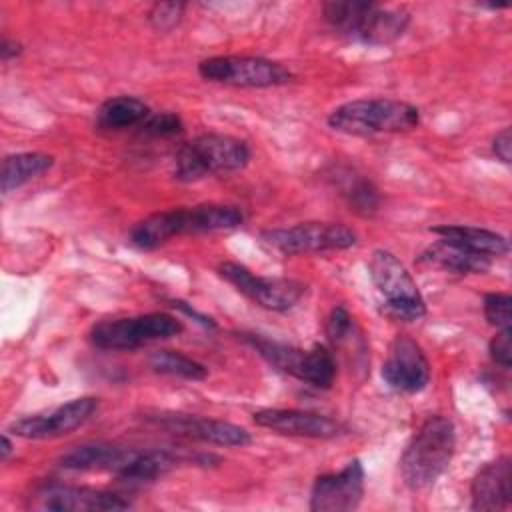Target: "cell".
Masks as SVG:
<instances>
[{
    "label": "cell",
    "instance_id": "cell-1",
    "mask_svg": "<svg viewBox=\"0 0 512 512\" xmlns=\"http://www.w3.org/2000/svg\"><path fill=\"white\" fill-rule=\"evenodd\" d=\"M244 222V214L232 204H198L150 214L130 230V244L138 250H154L174 236L226 232Z\"/></svg>",
    "mask_w": 512,
    "mask_h": 512
},
{
    "label": "cell",
    "instance_id": "cell-2",
    "mask_svg": "<svg viewBox=\"0 0 512 512\" xmlns=\"http://www.w3.org/2000/svg\"><path fill=\"white\" fill-rule=\"evenodd\" d=\"M456 448L454 424L444 416H428L406 444L400 474L408 488L432 486L448 468Z\"/></svg>",
    "mask_w": 512,
    "mask_h": 512
},
{
    "label": "cell",
    "instance_id": "cell-3",
    "mask_svg": "<svg viewBox=\"0 0 512 512\" xmlns=\"http://www.w3.org/2000/svg\"><path fill=\"white\" fill-rule=\"evenodd\" d=\"M324 20L342 36L368 46H384L400 38L410 22L402 8H382L376 2H324Z\"/></svg>",
    "mask_w": 512,
    "mask_h": 512
},
{
    "label": "cell",
    "instance_id": "cell-4",
    "mask_svg": "<svg viewBox=\"0 0 512 512\" xmlns=\"http://www.w3.org/2000/svg\"><path fill=\"white\" fill-rule=\"evenodd\" d=\"M418 122V108L394 98H356L336 106L328 116L330 128L350 136L406 132Z\"/></svg>",
    "mask_w": 512,
    "mask_h": 512
},
{
    "label": "cell",
    "instance_id": "cell-5",
    "mask_svg": "<svg viewBox=\"0 0 512 512\" xmlns=\"http://www.w3.org/2000/svg\"><path fill=\"white\" fill-rule=\"evenodd\" d=\"M248 162L250 148L244 140L226 134H200L178 148L172 174L180 182H196L210 174L238 172Z\"/></svg>",
    "mask_w": 512,
    "mask_h": 512
},
{
    "label": "cell",
    "instance_id": "cell-6",
    "mask_svg": "<svg viewBox=\"0 0 512 512\" xmlns=\"http://www.w3.org/2000/svg\"><path fill=\"white\" fill-rule=\"evenodd\" d=\"M370 278L382 296L380 312L394 322H414L426 314V302L408 268L390 250L378 248L368 262Z\"/></svg>",
    "mask_w": 512,
    "mask_h": 512
},
{
    "label": "cell",
    "instance_id": "cell-7",
    "mask_svg": "<svg viewBox=\"0 0 512 512\" xmlns=\"http://www.w3.org/2000/svg\"><path fill=\"white\" fill-rule=\"evenodd\" d=\"M246 340L276 370L290 374L314 388H330L336 378L334 354L324 344H314L312 348L302 350L262 336H246Z\"/></svg>",
    "mask_w": 512,
    "mask_h": 512
},
{
    "label": "cell",
    "instance_id": "cell-8",
    "mask_svg": "<svg viewBox=\"0 0 512 512\" xmlns=\"http://www.w3.org/2000/svg\"><path fill=\"white\" fill-rule=\"evenodd\" d=\"M182 322L166 312H150L130 318L102 320L92 326L90 342L100 350H134L154 340L176 336Z\"/></svg>",
    "mask_w": 512,
    "mask_h": 512
},
{
    "label": "cell",
    "instance_id": "cell-9",
    "mask_svg": "<svg viewBox=\"0 0 512 512\" xmlns=\"http://www.w3.org/2000/svg\"><path fill=\"white\" fill-rule=\"evenodd\" d=\"M260 240L274 252L294 256L352 248L356 244V232L340 222H302L288 228L264 230Z\"/></svg>",
    "mask_w": 512,
    "mask_h": 512
},
{
    "label": "cell",
    "instance_id": "cell-10",
    "mask_svg": "<svg viewBox=\"0 0 512 512\" xmlns=\"http://www.w3.org/2000/svg\"><path fill=\"white\" fill-rule=\"evenodd\" d=\"M198 72L208 82L238 88H270L292 80L286 66L260 56H212L198 64Z\"/></svg>",
    "mask_w": 512,
    "mask_h": 512
},
{
    "label": "cell",
    "instance_id": "cell-11",
    "mask_svg": "<svg viewBox=\"0 0 512 512\" xmlns=\"http://www.w3.org/2000/svg\"><path fill=\"white\" fill-rule=\"evenodd\" d=\"M218 274L254 304L274 312L290 310L306 292V284L300 280L258 276L238 262L218 264Z\"/></svg>",
    "mask_w": 512,
    "mask_h": 512
},
{
    "label": "cell",
    "instance_id": "cell-12",
    "mask_svg": "<svg viewBox=\"0 0 512 512\" xmlns=\"http://www.w3.org/2000/svg\"><path fill=\"white\" fill-rule=\"evenodd\" d=\"M98 400L92 396L74 398L48 412L30 414L10 424L8 432L26 440H48L74 432L96 412Z\"/></svg>",
    "mask_w": 512,
    "mask_h": 512
},
{
    "label": "cell",
    "instance_id": "cell-13",
    "mask_svg": "<svg viewBox=\"0 0 512 512\" xmlns=\"http://www.w3.org/2000/svg\"><path fill=\"white\" fill-rule=\"evenodd\" d=\"M32 508L50 512H118L130 508V502L108 490L52 482L34 492Z\"/></svg>",
    "mask_w": 512,
    "mask_h": 512
},
{
    "label": "cell",
    "instance_id": "cell-14",
    "mask_svg": "<svg viewBox=\"0 0 512 512\" xmlns=\"http://www.w3.org/2000/svg\"><path fill=\"white\" fill-rule=\"evenodd\" d=\"M384 382L402 394H416L430 382V364L422 346L408 334H398L382 364Z\"/></svg>",
    "mask_w": 512,
    "mask_h": 512
},
{
    "label": "cell",
    "instance_id": "cell-15",
    "mask_svg": "<svg viewBox=\"0 0 512 512\" xmlns=\"http://www.w3.org/2000/svg\"><path fill=\"white\" fill-rule=\"evenodd\" d=\"M364 496V466L358 458L342 470L320 474L310 492L312 512H348L360 506Z\"/></svg>",
    "mask_w": 512,
    "mask_h": 512
},
{
    "label": "cell",
    "instance_id": "cell-16",
    "mask_svg": "<svg viewBox=\"0 0 512 512\" xmlns=\"http://www.w3.org/2000/svg\"><path fill=\"white\" fill-rule=\"evenodd\" d=\"M150 424L170 430L174 434L200 440L216 446H246L252 442V436L232 422L204 418L184 412H152L144 416Z\"/></svg>",
    "mask_w": 512,
    "mask_h": 512
},
{
    "label": "cell",
    "instance_id": "cell-17",
    "mask_svg": "<svg viewBox=\"0 0 512 512\" xmlns=\"http://www.w3.org/2000/svg\"><path fill=\"white\" fill-rule=\"evenodd\" d=\"M254 422L262 428H268L286 436H302V438H336L344 434V426L324 414L294 410V408H262L252 414Z\"/></svg>",
    "mask_w": 512,
    "mask_h": 512
},
{
    "label": "cell",
    "instance_id": "cell-18",
    "mask_svg": "<svg viewBox=\"0 0 512 512\" xmlns=\"http://www.w3.org/2000/svg\"><path fill=\"white\" fill-rule=\"evenodd\" d=\"M512 464L508 456H500L484 464L470 486L472 510H504L512 500Z\"/></svg>",
    "mask_w": 512,
    "mask_h": 512
},
{
    "label": "cell",
    "instance_id": "cell-19",
    "mask_svg": "<svg viewBox=\"0 0 512 512\" xmlns=\"http://www.w3.org/2000/svg\"><path fill=\"white\" fill-rule=\"evenodd\" d=\"M420 262L440 268V270L454 272V274H484L492 266L490 256L472 252V250H468L460 244L448 242L444 238L430 244L420 254Z\"/></svg>",
    "mask_w": 512,
    "mask_h": 512
},
{
    "label": "cell",
    "instance_id": "cell-20",
    "mask_svg": "<svg viewBox=\"0 0 512 512\" xmlns=\"http://www.w3.org/2000/svg\"><path fill=\"white\" fill-rule=\"evenodd\" d=\"M134 448H124L116 444H82L72 448L60 458V466L66 470H106L114 476L126 466Z\"/></svg>",
    "mask_w": 512,
    "mask_h": 512
},
{
    "label": "cell",
    "instance_id": "cell-21",
    "mask_svg": "<svg viewBox=\"0 0 512 512\" xmlns=\"http://www.w3.org/2000/svg\"><path fill=\"white\" fill-rule=\"evenodd\" d=\"M432 232L448 242L460 244L472 252L486 254L490 258L504 256L510 252L508 238L494 230H486L478 226H462V224H442L432 228Z\"/></svg>",
    "mask_w": 512,
    "mask_h": 512
},
{
    "label": "cell",
    "instance_id": "cell-22",
    "mask_svg": "<svg viewBox=\"0 0 512 512\" xmlns=\"http://www.w3.org/2000/svg\"><path fill=\"white\" fill-rule=\"evenodd\" d=\"M148 116L150 108L144 100L122 94L102 102L96 112V124L104 130H124L132 126H142Z\"/></svg>",
    "mask_w": 512,
    "mask_h": 512
},
{
    "label": "cell",
    "instance_id": "cell-23",
    "mask_svg": "<svg viewBox=\"0 0 512 512\" xmlns=\"http://www.w3.org/2000/svg\"><path fill=\"white\" fill-rule=\"evenodd\" d=\"M52 164L54 156L44 152H18L6 156L2 162V194H10L26 182L38 178L40 174L50 170Z\"/></svg>",
    "mask_w": 512,
    "mask_h": 512
},
{
    "label": "cell",
    "instance_id": "cell-24",
    "mask_svg": "<svg viewBox=\"0 0 512 512\" xmlns=\"http://www.w3.org/2000/svg\"><path fill=\"white\" fill-rule=\"evenodd\" d=\"M180 458L168 450H136L126 462V466L116 474L122 482H152L154 478L172 470Z\"/></svg>",
    "mask_w": 512,
    "mask_h": 512
},
{
    "label": "cell",
    "instance_id": "cell-25",
    "mask_svg": "<svg viewBox=\"0 0 512 512\" xmlns=\"http://www.w3.org/2000/svg\"><path fill=\"white\" fill-rule=\"evenodd\" d=\"M334 182H338V190L342 198L348 202L350 210H354L360 216H372L378 212L380 196L376 186L368 178L352 170H336Z\"/></svg>",
    "mask_w": 512,
    "mask_h": 512
},
{
    "label": "cell",
    "instance_id": "cell-26",
    "mask_svg": "<svg viewBox=\"0 0 512 512\" xmlns=\"http://www.w3.org/2000/svg\"><path fill=\"white\" fill-rule=\"evenodd\" d=\"M148 364L156 374L178 376V378H186V380H204L208 374L204 364H200L194 358L180 354L176 350L152 352V356L148 358Z\"/></svg>",
    "mask_w": 512,
    "mask_h": 512
},
{
    "label": "cell",
    "instance_id": "cell-27",
    "mask_svg": "<svg viewBox=\"0 0 512 512\" xmlns=\"http://www.w3.org/2000/svg\"><path fill=\"white\" fill-rule=\"evenodd\" d=\"M484 316L490 326L498 330L510 328L512 324V298L510 294L490 292L484 296Z\"/></svg>",
    "mask_w": 512,
    "mask_h": 512
},
{
    "label": "cell",
    "instance_id": "cell-28",
    "mask_svg": "<svg viewBox=\"0 0 512 512\" xmlns=\"http://www.w3.org/2000/svg\"><path fill=\"white\" fill-rule=\"evenodd\" d=\"M142 132L154 138H170L184 130L182 118L174 112H150V116L142 122Z\"/></svg>",
    "mask_w": 512,
    "mask_h": 512
},
{
    "label": "cell",
    "instance_id": "cell-29",
    "mask_svg": "<svg viewBox=\"0 0 512 512\" xmlns=\"http://www.w3.org/2000/svg\"><path fill=\"white\" fill-rule=\"evenodd\" d=\"M184 8L186 4L182 2H156L148 12V20L156 30L170 32L180 24Z\"/></svg>",
    "mask_w": 512,
    "mask_h": 512
},
{
    "label": "cell",
    "instance_id": "cell-30",
    "mask_svg": "<svg viewBox=\"0 0 512 512\" xmlns=\"http://www.w3.org/2000/svg\"><path fill=\"white\" fill-rule=\"evenodd\" d=\"M354 330V322H352V316L350 312L344 308V306H336L330 316H328V322H326V336L332 344H342L344 340L350 338Z\"/></svg>",
    "mask_w": 512,
    "mask_h": 512
},
{
    "label": "cell",
    "instance_id": "cell-31",
    "mask_svg": "<svg viewBox=\"0 0 512 512\" xmlns=\"http://www.w3.org/2000/svg\"><path fill=\"white\" fill-rule=\"evenodd\" d=\"M490 358L502 366V368H510L512 366V328H502L494 334V338L490 340L488 346Z\"/></svg>",
    "mask_w": 512,
    "mask_h": 512
},
{
    "label": "cell",
    "instance_id": "cell-32",
    "mask_svg": "<svg viewBox=\"0 0 512 512\" xmlns=\"http://www.w3.org/2000/svg\"><path fill=\"white\" fill-rule=\"evenodd\" d=\"M492 152L504 162L510 164L512 160V130L510 128H502L494 140H492Z\"/></svg>",
    "mask_w": 512,
    "mask_h": 512
},
{
    "label": "cell",
    "instance_id": "cell-33",
    "mask_svg": "<svg viewBox=\"0 0 512 512\" xmlns=\"http://www.w3.org/2000/svg\"><path fill=\"white\" fill-rule=\"evenodd\" d=\"M20 52H22L20 42H16V40H8V38H4V40H2V44H0V56H2V60H4V62H6V60L16 58Z\"/></svg>",
    "mask_w": 512,
    "mask_h": 512
},
{
    "label": "cell",
    "instance_id": "cell-34",
    "mask_svg": "<svg viewBox=\"0 0 512 512\" xmlns=\"http://www.w3.org/2000/svg\"><path fill=\"white\" fill-rule=\"evenodd\" d=\"M10 454H12V442H10V438H8L6 434H2V446H0V460H2V462H6V460L10 458Z\"/></svg>",
    "mask_w": 512,
    "mask_h": 512
}]
</instances>
